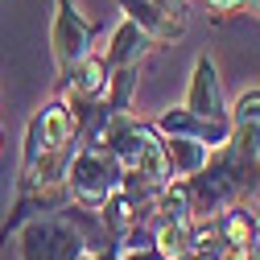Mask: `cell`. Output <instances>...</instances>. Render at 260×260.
Returning a JSON list of instances; mask_svg holds the SVG:
<instances>
[{
  "label": "cell",
  "instance_id": "18",
  "mask_svg": "<svg viewBox=\"0 0 260 260\" xmlns=\"http://www.w3.org/2000/svg\"><path fill=\"white\" fill-rule=\"evenodd\" d=\"M252 260H260V248H256V256H252Z\"/></svg>",
  "mask_w": 260,
  "mask_h": 260
},
{
  "label": "cell",
  "instance_id": "3",
  "mask_svg": "<svg viewBox=\"0 0 260 260\" xmlns=\"http://www.w3.org/2000/svg\"><path fill=\"white\" fill-rule=\"evenodd\" d=\"M186 190H190V219H219L227 207L244 203L240 178H236V170H232V161H227L223 149L211 153V161L186 182Z\"/></svg>",
  "mask_w": 260,
  "mask_h": 260
},
{
  "label": "cell",
  "instance_id": "14",
  "mask_svg": "<svg viewBox=\"0 0 260 260\" xmlns=\"http://www.w3.org/2000/svg\"><path fill=\"white\" fill-rule=\"evenodd\" d=\"M232 124H260V91H248L232 108Z\"/></svg>",
  "mask_w": 260,
  "mask_h": 260
},
{
  "label": "cell",
  "instance_id": "11",
  "mask_svg": "<svg viewBox=\"0 0 260 260\" xmlns=\"http://www.w3.org/2000/svg\"><path fill=\"white\" fill-rule=\"evenodd\" d=\"M161 149H166V166H170V182H190L207 161H211V145L203 141H186V137H161Z\"/></svg>",
  "mask_w": 260,
  "mask_h": 260
},
{
  "label": "cell",
  "instance_id": "4",
  "mask_svg": "<svg viewBox=\"0 0 260 260\" xmlns=\"http://www.w3.org/2000/svg\"><path fill=\"white\" fill-rule=\"evenodd\" d=\"M79 137V124H75V112L67 100H54L46 104L34 120H29V133H25V153H21V166H34L42 153H58L67 149L71 141Z\"/></svg>",
  "mask_w": 260,
  "mask_h": 260
},
{
  "label": "cell",
  "instance_id": "2",
  "mask_svg": "<svg viewBox=\"0 0 260 260\" xmlns=\"http://www.w3.org/2000/svg\"><path fill=\"white\" fill-rule=\"evenodd\" d=\"M17 232H21V260H79L87 252L83 236L75 232V223L62 211L34 215Z\"/></svg>",
  "mask_w": 260,
  "mask_h": 260
},
{
  "label": "cell",
  "instance_id": "1",
  "mask_svg": "<svg viewBox=\"0 0 260 260\" xmlns=\"http://www.w3.org/2000/svg\"><path fill=\"white\" fill-rule=\"evenodd\" d=\"M120 186H124L120 161L108 149H100V145H83L79 141L71 166H67V194H71V203H79L87 211H100Z\"/></svg>",
  "mask_w": 260,
  "mask_h": 260
},
{
  "label": "cell",
  "instance_id": "15",
  "mask_svg": "<svg viewBox=\"0 0 260 260\" xmlns=\"http://www.w3.org/2000/svg\"><path fill=\"white\" fill-rule=\"evenodd\" d=\"M120 260H166V256H161L153 244H145V248H124V252H120Z\"/></svg>",
  "mask_w": 260,
  "mask_h": 260
},
{
  "label": "cell",
  "instance_id": "7",
  "mask_svg": "<svg viewBox=\"0 0 260 260\" xmlns=\"http://www.w3.org/2000/svg\"><path fill=\"white\" fill-rule=\"evenodd\" d=\"M108 62H104V54H83L75 67L58 79V91L67 95V100H87V104H100L104 95H108Z\"/></svg>",
  "mask_w": 260,
  "mask_h": 260
},
{
  "label": "cell",
  "instance_id": "12",
  "mask_svg": "<svg viewBox=\"0 0 260 260\" xmlns=\"http://www.w3.org/2000/svg\"><path fill=\"white\" fill-rule=\"evenodd\" d=\"M153 248L166 260H182L190 252V219H153Z\"/></svg>",
  "mask_w": 260,
  "mask_h": 260
},
{
  "label": "cell",
  "instance_id": "5",
  "mask_svg": "<svg viewBox=\"0 0 260 260\" xmlns=\"http://www.w3.org/2000/svg\"><path fill=\"white\" fill-rule=\"evenodd\" d=\"M58 13H54V29H50V50H54V67L58 79L67 75L83 54H91V38H95V25L71 5V0H54Z\"/></svg>",
  "mask_w": 260,
  "mask_h": 260
},
{
  "label": "cell",
  "instance_id": "17",
  "mask_svg": "<svg viewBox=\"0 0 260 260\" xmlns=\"http://www.w3.org/2000/svg\"><path fill=\"white\" fill-rule=\"evenodd\" d=\"M182 260H219V248H190Z\"/></svg>",
  "mask_w": 260,
  "mask_h": 260
},
{
  "label": "cell",
  "instance_id": "13",
  "mask_svg": "<svg viewBox=\"0 0 260 260\" xmlns=\"http://www.w3.org/2000/svg\"><path fill=\"white\" fill-rule=\"evenodd\" d=\"M137 83H141V62L137 67H116L108 75V95H104V104L112 112H128L133 108V95H137Z\"/></svg>",
  "mask_w": 260,
  "mask_h": 260
},
{
  "label": "cell",
  "instance_id": "16",
  "mask_svg": "<svg viewBox=\"0 0 260 260\" xmlns=\"http://www.w3.org/2000/svg\"><path fill=\"white\" fill-rule=\"evenodd\" d=\"M203 5H207V9H215L219 17H227V13H240L248 0H203Z\"/></svg>",
  "mask_w": 260,
  "mask_h": 260
},
{
  "label": "cell",
  "instance_id": "9",
  "mask_svg": "<svg viewBox=\"0 0 260 260\" xmlns=\"http://www.w3.org/2000/svg\"><path fill=\"white\" fill-rule=\"evenodd\" d=\"M116 5H120V13H124L128 21H137L157 46H174V42L186 34V21H182V17H170V13H161L153 0H116Z\"/></svg>",
  "mask_w": 260,
  "mask_h": 260
},
{
  "label": "cell",
  "instance_id": "10",
  "mask_svg": "<svg viewBox=\"0 0 260 260\" xmlns=\"http://www.w3.org/2000/svg\"><path fill=\"white\" fill-rule=\"evenodd\" d=\"M157 42L145 34V29L137 25V21H120L116 25V34H112V46L104 50V62H108V71H116V67H137V62L153 50Z\"/></svg>",
  "mask_w": 260,
  "mask_h": 260
},
{
  "label": "cell",
  "instance_id": "8",
  "mask_svg": "<svg viewBox=\"0 0 260 260\" xmlns=\"http://www.w3.org/2000/svg\"><path fill=\"white\" fill-rule=\"evenodd\" d=\"M186 108L199 112V116H207V120H232V108H227V100H223V87H219V75H215V62L211 58L194 62L190 91H186Z\"/></svg>",
  "mask_w": 260,
  "mask_h": 260
},
{
  "label": "cell",
  "instance_id": "6",
  "mask_svg": "<svg viewBox=\"0 0 260 260\" xmlns=\"http://www.w3.org/2000/svg\"><path fill=\"white\" fill-rule=\"evenodd\" d=\"M153 128H157L161 137L203 141V145H211V149H223L227 137H232V120H207V116H199V112H190L186 104H182V108H170V112H161Z\"/></svg>",
  "mask_w": 260,
  "mask_h": 260
}]
</instances>
